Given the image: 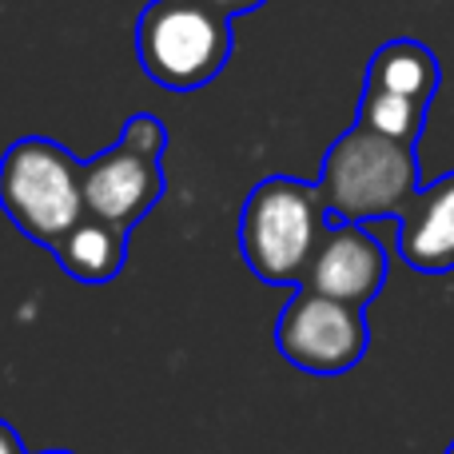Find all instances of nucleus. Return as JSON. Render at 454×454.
<instances>
[{
  "label": "nucleus",
  "instance_id": "nucleus-11",
  "mask_svg": "<svg viewBox=\"0 0 454 454\" xmlns=\"http://www.w3.org/2000/svg\"><path fill=\"white\" fill-rule=\"evenodd\" d=\"M120 148H128L132 156H144V160H164L168 152V128L160 116H152V112H140V116L124 120V128H120Z\"/></svg>",
  "mask_w": 454,
  "mask_h": 454
},
{
  "label": "nucleus",
  "instance_id": "nucleus-3",
  "mask_svg": "<svg viewBox=\"0 0 454 454\" xmlns=\"http://www.w3.org/2000/svg\"><path fill=\"white\" fill-rule=\"evenodd\" d=\"M0 212L20 235L52 247L84 215V160L44 136H24L0 156Z\"/></svg>",
  "mask_w": 454,
  "mask_h": 454
},
{
  "label": "nucleus",
  "instance_id": "nucleus-12",
  "mask_svg": "<svg viewBox=\"0 0 454 454\" xmlns=\"http://www.w3.org/2000/svg\"><path fill=\"white\" fill-rule=\"evenodd\" d=\"M200 4H207L212 12L227 16V20H235V16H247V12H255V8H263L267 0H200Z\"/></svg>",
  "mask_w": 454,
  "mask_h": 454
},
{
  "label": "nucleus",
  "instance_id": "nucleus-8",
  "mask_svg": "<svg viewBox=\"0 0 454 454\" xmlns=\"http://www.w3.org/2000/svg\"><path fill=\"white\" fill-rule=\"evenodd\" d=\"M168 176L156 160L132 156L112 144L100 156L84 160V212L132 231L152 207L164 200Z\"/></svg>",
  "mask_w": 454,
  "mask_h": 454
},
{
  "label": "nucleus",
  "instance_id": "nucleus-2",
  "mask_svg": "<svg viewBox=\"0 0 454 454\" xmlns=\"http://www.w3.org/2000/svg\"><path fill=\"white\" fill-rule=\"evenodd\" d=\"M331 215L315 184L267 176L247 192L239 212V251L251 275L271 287H299Z\"/></svg>",
  "mask_w": 454,
  "mask_h": 454
},
{
  "label": "nucleus",
  "instance_id": "nucleus-7",
  "mask_svg": "<svg viewBox=\"0 0 454 454\" xmlns=\"http://www.w3.org/2000/svg\"><path fill=\"white\" fill-rule=\"evenodd\" d=\"M299 287L367 311L387 287V251L367 223L331 220Z\"/></svg>",
  "mask_w": 454,
  "mask_h": 454
},
{
  "label": "nucleus",
  "instance_id": "nucleus-15",
  "mask_svg": "<svg viewBox=\"0 0 454 454\" xmlns=\"http://www.w3.org/2000/svg\"><path fill=\"white\" fill-rule=\"evenodd\" d=\"M442 454H454V442H450V447H447V450H442Z\"/></svg>",
  "mask_w": 454,
  "mask_h": 454
},
{
  "label": "nucleus",
  "instance_id": "nucleus-5",
  "mask_svg": "<svg viewBox=\"0 0 454 454\" xmlns=\"http://www.w3.org/2000/svg\"><path fill=\"white\" fill-rule=\"evenodd\" d=\"M439 60L419 40H387L367 64V84L359 100V124L403 144H419L427 128V112L439 92Z\"/></svg>",
  "mask_w": 454,
  "mask_h": 454
},
{
  "label": "nucleus",
  "instance_id": "nucleus-6",
  "mask_svg": "<svg viewBox=\"0 0 454 454\" xmlns=\"http://www.w3.org/2000/svg\"><path fill=\"white\" fill-rule=\"evenodd\" d=\"M275 347L307 375H343L367 359L371 327L359 307L295 287L275 323Z\"/></svg>",
  "mask_w": 454,
  "mask_h": 454
},
{
  "label": "nucleus",
  "instance_id": "nucleus-13",
  "mask_svg": "<svg viewBox=\"0 0 454 454\" xmlns=\"http://www.w3.org/2000/svg\"><path fill=\"white\" fill-rule=\"evenodd\" d=\"M0 454H28L24 450V442H20V434H16L4 419H0Z\"/></svg>",
  "mask_w": 454,
  "mask_h": 454
},
{
  "label": "nucleus",
  "instance_id": "nucleus-4",
  "mask_svg": "<svg viewBox=\"0 0 454 454\" xmlns=\"http://www.w3.org/2000/svg\"><path fill=\"white\" fill-rule=\"evenodd\" d=\"M231 20L200 0H152L136 24V56L152 84L196 92L231 60Z\"/></svg>",
  "mask_w": 454,
  "mask_h": 454
},
{
  "label": "nucleus",
  "instance_id": "nucleus-10",
  "mask_svg": "<svg viewBox=\"0 0 454 454\" xmlns=\"http://www.w3.org/2000/svg\"><path fill=\"white\" fill-rule=\"evenodd\" d=\"M48 251H52V259L60 263L64 275H72L76 283H92L96 287V283H112L120 271H124L128 231L84 212Z\"/></svg>",
  "mask_w": 454,
  "mask_h": 454
},
{
  "label": "nucleus",
  "instance_id": "nucleus-9",
  "mask_svg": "<svg viewBox=\"0 0 454 454\" xmlns=\"http://www.w3.org/2000/svg\"><path fill=\"white\" fill-rule=\"evenodd\" d=\"M399 255L423 275L454 271V172L423 184L399 215Z\"/></svg>",
  "mask_w": 454,
  "mask_h": 454
},
{
  "label": "nucleus",
  "instance_id": "nucleus-1",
  "mask_svg": "<svg viewBox=\"0 0 454 454\" xmlns=\"http://www.w3.org/2000/svg\"><path fill=\"white\" fill-rule=\"evenodd\" d=\"M315 188H319L331 220H399L407 212V204L415 200V192L423 188L415 144L391 140V136L355 120L327 148Z\"/></svg>",
  "mask_w": 454,
  "mask_h": 454
},
{
  "label": "nucleus",
  "instance_id": "nucleus-14",
  "mask_svg": "<svg viewBox=\"0 0 454 454\" xmlns=\"http://www.w3.org/2000/svg\"><path fill=\"white\" fill-rule=\"evenodd\" d=\"M44 454H72V450H44Z\"/></svg>",
  "mask_w": 454,
  "mask_h": 454
}]
</instances>
